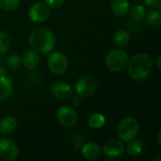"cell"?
Here are the masks:
<instances>
[{
    "mask_svg": "<svg viewBox=\"0 0 161 161\" xmlns=\"http://www.w3.org/2000/svg\"><path fill=\"white\" fill-rule=\"evenodd\" d=\"M65 0H44L45 4L49 7V8H58L60 7Z\"/></svg>",
    "mask_w": 161,
    "mask_h": 161,
    "instance_id": "cell-25",
    "label": "cell"
},
{
    "mask_svg": "<svg viewBox=\"0 0 161 161\" xmlns=\"http://www.w3.org/2000/svg\"><path fill=\"white\" fill-rule=\"evenodd\" d=\"M28 41L34 50L42 54L51 52L56 43V39L53 32L45 27H38L33 29L29 34Z\"/></svg>",
    "mask_w": 161,
    "mask_h": 161,
    "instance_id": "cell-2",
    "label": "cell"
},
{
    "mask_svg": "<svg viewBox=\"0 0 161 161\" xmlns=\"http://www.w3.org/2000/svg\"><path fill=\"white\" fill-rule=\"evenodd\" d=\"M47 65L50 71L54 74H63L68 68V59L64 54L60 52L52 53L47 60Z\"/></svg>",
    "mask_w": 161,
    "mask_h": 161,
    "instance_id": "cell-7",
    "label": "cell"
},
{
    "mask_svg": "<svg viewBox=\"0 0 161 161\" xmlns=\"http://www.w3.org/2000/svg\"><path fill=\"white\" fill-rule=\"evenodd\" d=\"M82 156L89 160H95L101 156V148L95 142H86L81 149Z\"/></svg>",
    "mask_w": 161,
    "mask_h": 161,
    "instance_id": "cell-13",
    "label": "cell"
},
{
    "mask_svg": "<svg viewBox=\"0 0 161 161\" xmlns=\"http://www.w3.org/2000/svg\"><path fill=\"white\" fill-rule=\"evenodd\" d=\"M139 122L136 118L132 116L125 117L118 125L116 131L117 137L120 139V141L128 142L137 137L139 133Z\"/></svg>",
    "mask_w": 161,
    "mask_h": 161,
    "instance_id": "cell-3",
    "label": "cell"
},
{
    "mask_svg": "<svg viewBox=\"0 0 161 161\" xmlns=\"http://www.w3.org/2000/svg\"><path fill=\"white\" fill-rule=\"evenodd\" d=\"M160 137H161V132H160V131H159V133H158V145H159V146H160V145H161Z\"/></svg>",
    "mask_w": 161,
    "mask_h": 161,
    "instance_id": "cell-30",
    "label": "cell"
},
{
    "mask_svg": "<svg viewBox=\"0 0 161 161\" xmlns=\"http://www.w3.org/2000/svg\"><path fill=\"white\" fill-rule=\"evenodd\" d=\"M112 12L119 17L125 15L129 10L128 0H112L111 1Z\"/></svg>",
    "mask_w": 161,
    "mask_h": 161,
    "instance_id": "cell-16",
    "label": "cell"
},
{
    "mask_svg": "<svg viewBox=\"0 0 161 161\" xmlns=\"http://www.w3.org/2000/svg\"><path fill=\"white\" fill-rule=\"evenodd\" d=\"M128 60V55L125 51L120 48H115L107 55L105 63L109 71L119 73L127 66Z\"/></svg>",
    "mask_w": 161,
    "mask_h": 161,
    "instance_id": "cell-4",
    "label": "cell"
},
{
    "mask_svg": "<svg viewBox=\"0 0 161 161\" xmlns=\"http://www.w3.org/2000/svg\"><path fill=\"white\" fill-rule=\"evenodd\" d=\"M17 127V122L12 116H5L0 121V132L4 135L11 134Z\"/></svg>",
    "mask_w": 161,
    "mask_h": 161,
    "instance_id": "cell-14",
    "label": "cell"
},
{
    "mask_svg": "<svg viewBox=\"0 0 161 161\" xmlns=\"http://www.w3.org/2000/svg\"><path fill=\"white\" fill-rule=\"evenodd\" d=\"M160 58H161V56H160V55H159V56L158 57V61H157V63H158V68H160V67H161Z\"/></svg>",
    "mask_w": 161,
    "mask_h": 161,
    "instance_id": "cell-29",
    "label": "cell"
},
{
    "mask_svg": "<svg viewBox=\"0 0 161 161\" xmlns=\"http://www.w3.org/2000/svg\"><path fill=\"white\" fill-rule=\"evenodd\" d=\"M96 88L97 82L91 75L80 76L75 84V93L80 97H89L92 95L95 92Z\"/></svg>",
    "mask_w": 161,
    "mask_h": 161,
    "instance_id": "cell-5",
    "label": "cell"
},
{
    "mask_svg": "<svg viewBox=\"0 0 161 161\" xmlns=\"http://www.w3.org/2000/svg\"><path fill=\"white\" fill-rule=\"evenodd\" d=\"M10 46V38L5 31H0V54L6 53Z\"/></svg>",
    "mask_w": 161,
    "mask_h": 161,
    "instance_id": "cell-22",
    "label": "cell"
},
{
    "mask_svg": "<svg viewBox=\"0 0 161 161\" xmlns=\"http://www.w3.org/2000/svg\"><path fill=\"white\" fill-rule=\"evenodd\" d=\"M128 75L136 81L145 80L152 73L153 59L146 53L136 54L128 60Z\"/></svg>",
    "mask_w": 161,
    "mask_h": 161,
    "instance_id": "cell-1",
    "label": "cell"
},
{
    "mask_svg": "<svg viewBox=\"0 0 161 161\" xmlns=\"http://www.w3.org/2000/svg\"><path fill=\"white\" fill-rule=\"evenodd\" d=\"M22 63L28 70H35L40 63L39 53L34 49H27L23 53Z\"/></svg>",
    "mask_w": 161,
    "mask_h": 161,
    "instance_id": "cell-12",
    "label": "cell"
},
{
    "mask_svg": "<svg viewBox=\"0 0 161 161\" xmlns=\"http://www.w3.org/2000/svg\"><path fill=\"white\" fill-rule=\"evenodd\" d=\"M51 92L54 97L60 100H66L73 96V89L71 85L65 82L55 83L51 88Z\"/></svg>",
    "mask_w": 161,
    "mask_h": 161,
    "instance_id": "cell-11",
    "label": "cell"
},
{
    "mask_svg": "<svg viewBox=\"0 0 161 161\" xmlns=\"http://www.w3.org/2000/svg\"><path fill=\"white\" fill-rule=\"evenodd\" d=\"M0 63H1V61H0Z\"/></svg>",
    "mask_w": 161,
    "mask_h": 161,
    "instance_id": "cell-32",
    "label": "cell"
},
{
    "mask_svg": "<svg viewBox=\"0 0 161 161\" xmlns=\"http://www.w3.org/2000/svg\"><path fill=\"white\" fill-rule=\"evenodd\" d=\"M130 14H131V17L133 18V20L141 21L145 17L146 10H145V8L143 6L135 5L134 7H132V8L130 10Z\"/></svg>",
    "mask_w": 161,
    "mask_h": 161,
    "instance_id": "cell-21",
    "label": "cell"
},
{
    "mask_svg": "<svg viewBox=\"0 0 161 161\" xmlns=\"http://www.w3.org/2000/svg\"><path fill=\"white\" fill-rule=\"evenodd\" d=\"M19 155L17 144L9 139L0 140V158L4 160L11 161L16 159Z\"/></svg>",
    "mask_w": 161,
    "mask_h": 161,
    "instance_id": "cell-8",
    "label": "cell"
},
{
    "mask_svg": "<svg viewBox=\"0 0 161 161\" xmlns=\"http://www.w3.org/2000/svg\"><path fill=\"white\" fill-rule=\"evenodd\" d=\"M106 122H107L106 117L101 113H94L89 118V125L94 129H99L103 127Z\"/></svg>",
    "mask_w": 161,
    "mask_h": 161,
    "instance_id": "cell-19",
    "label": "cell"
},
{
    "mask_svg": "<svg viewBox=\"0 0 161 161\" xmlns=\"http://www.w3.org/2000/svg\"><path fill=\"white\" fill-rule=\"evenodd\" d=\"M160 3V0H144V4H145L148 8H157Z\"/></svg>",
    "mask_w": 161,
    "mask_h": 161,
    "instance_id": "cell-26",
    "label": "cell"
},
{
    "mask_svg": "<svg viewBox=\"0 0 161 161\" xmlns=\"http://www.w3.org/2000/svg\"><path fill=\"white\" fill-rule=\"evenodd\" d=\"M147 24L151 26H158L161 22L160 9H153L146 16Z\"/></svg>",
    "mask_w": 161,
    "mask_h": 161,
    "instance_id": "cell-20",
    "label": "cell"
},
{
    "mask_svg": "<svg viewBox=\"0 0 161 161\" xmlns=\"http://www.w3.org/2000/svg\"><path fill=\"white\" fill-rule=\"evenodd\" d=\"M20 5V0H0V8L4 10H13Z\"/></svg>",
    "mask_w": 161,
    "mask_h": 161,
    "instance_id": "cell-23",
    "label": "cell"
},
{
    "mask_svg": "<svg viewBox=\"0 0 161 161\" xmlns=\"http://www.w3.org/2000/svg\"><path fill=\"white\" fill-rule=\"evenodd\" d=\"M13 92V83L6 75L0 76V100L8 99Z\"/></svg>",
    "mask_w": 161,
    "mask_h": 161,
    "instance_id": "cell-15",
    "label": "cell"
},
{
    "mask_svg": "<svg viewBox=\"0 0 161 161\" xmlns=\"http://www.w3.org/2000/svg\"><path fill=\"white\" fill-rule=\"evenodd\" d=\"M6 74H7L6 69L3 66L0 65V76H4V75H6Z\"/></svg>",
    "mask_w": 161,
    "mask_h": 161,
    "instance_id": "cell-28",
    "label": "cell"
},
{
    "mask_svg": "<svg viewBox=\"0 0 161 161\" xmlns=\"http://www.w3.org/2000/svg\"><path fill=\"white\" fill-rule=\"evenodd\" d=\"M129 33L126 30H119L113 36V42L118 47H124L129 42Z\"/></svg>",
    "mask_w": 161,
    "mask_h": 161,
    "instance_id": "cell-18",
    "label": "cell"
},
{
    "mask_svg": "<svg viewBox=\"0 0 161 161\" xmlns=\"http://www.w3.org/2000/svg\"><path fill=\"white\" fill-rule=\"evenodd\" d=\"M154 160L160 161V160H161V157H160V156H158V157H156V158H154Z\"/></svg>",
    "mask_w": 161,
    "mask_h": 161,
    "instance_id": "cell-31",
    "label": "cell"
},
{
    "mask_svg": "<svg viewBox=\"0 0 161 161\" xmlns=\"http://www.w3.org/2000/svg\"><path fill=\"white\" fill-rule=\"evenodd\" d=\"M20 64H21V58L17 55H10L8 58V65L10 68L16 69L20 66Z\"/></svg>",
    "mask_w": 161,
    "mask_h": 161,
    "instance_id": "cell-24",
    "label": "cell"
},
{
    "mask_svg": "<svg viewBox=\"0 0 161 161\" xmlns=\"http://www.w3.org/2000/svg\"><path fill=\"white\" fill-rule=\"evenodd\" d=\"M75 106H78V105H80L81 104V99H80V96H78L77 94H76V96H75V97H73V102H72Z\"/></svg>",
    "mask_w": 161,
    "mask_h": 161,
    "instance_id": "cell-27",
    "label": "cell"
},
{
    "mask_svg": "<svg viewBox=\"0 0 161 161\" xmlns=\"http://www.w3.org/2000/svg\"><path fill=\"white\" fill-rule=\"evenodd\" d=\"M28 16L35 23L45 22L50 17V8L46 4L36 3L29 8Z\"/></svg>",
    "mask_w": 161,
    "mask_h": 161,
    "instance_id": "cell-9",
    "label": "cell"
},
{
    "mask_svg": "<svg viewBox=\"0 0 161 161\" xmlns=\"http://www.w3.org/2000/svg\"><path fill=\"white\" fill-rule=\"evenodd\" d=\"M142 151H143V144L141 141L133 139L128 142V144L126 145V152L128 155L136 157L141 155Z\"/></svg>",
    "mask_w": 161,
    "mask_h": 161,
    "instance_id": "cell-17",
    "label": "cell"
},
{
    "mask_svg": "<svg viewBox=\"0 0 161 161\" xmlns=\"http://www.w3.org/2000/svg\"><path fill=\"white\" fill-rule=\"evenodd\" d=\"M57 119L60 125L64 127H72L76 125L78 116L74 108L68 106H63L58 109Z\"/></svg>",
    "mask_w": 161,
    "mask_h": 161,
    "instance_id": "cell-6",
    "label": "cell"
},
{
    "mask_svg": "<svg viewBox=\"0 0 161 161\" xmlns=\"http://www.w3.org/2000/svg\"><path fill=\"white\" fill-rule=\"evenodd\" d=\"M104 154L109 158H118L125 152V146L122 141L117 139H111L108 141L103 146Z\"/></svg>",
    "mask_w": 161,
    "mask_h": 161,
    "instance_id": "cell-10",
    "label": "cell"
}]
</instances>
